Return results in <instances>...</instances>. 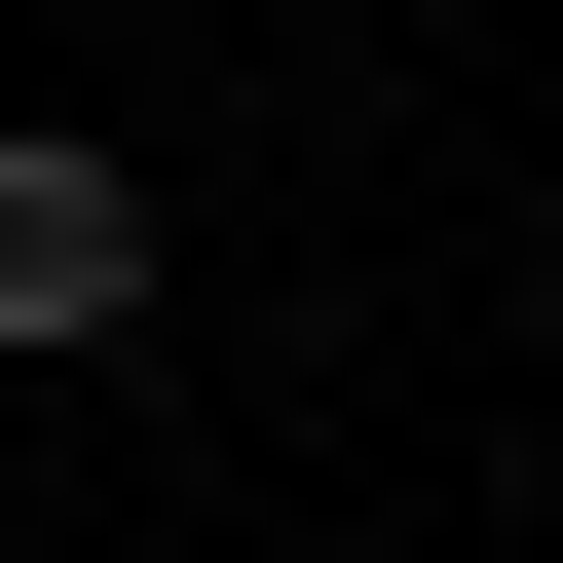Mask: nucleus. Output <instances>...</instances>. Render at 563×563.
<instances>
[{"instance_id":"f257e3e1","label":"nucleus","mask_w":563,"mask_h":563,"mask_svg":"<svg viewBox=\"0 0 563 563\" xmlns=\"http://www.w3.org/2000/svg\"><path fill=\"white\" fill-rule=\"evenodd\" d=\"M113 301H151V188H113L76 113H0V376H76Z\"/></svg>"}]
</instances>
